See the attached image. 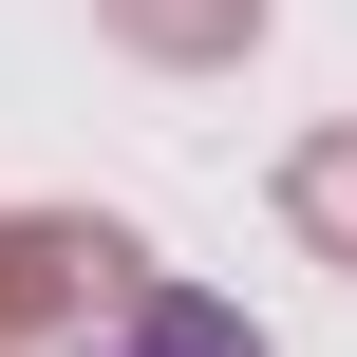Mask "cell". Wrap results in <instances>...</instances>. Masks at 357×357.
<instances>
[{"label":"cell","instance_id":"obj_1","mask_svg":"<svg viewBox=\"0 0 357 357\" xmlns=\"http://www.w3.org/2000/svg\"><path fill=\"white\" fill-rule=\"evenodd\" d=\"M113 282H132V245H113V226H0V339H19V320L113 301Z\"/></svg>","mask_w":357,"mask_h":357},{"label":"cell","instance_id":"obj_2","mask_svg":"<svg viewBox=\"0 0 357 357\" xmlns=\"http://www.w3.org/2000/svg\"><path fill=\"white\" fill-rule=\"evenodd\" d=\"M113 357H264V339H245L226 301H188V282H132V339Z\"/></svg>","mask_w":357,"mask_h":357},{"label":"cell","instance_id":"obj_3","mask_svg":"<svg viewBox=\"0 0 357 357\" xmlns=\"http://www.w3.org/2000/svg\"><path fill=\"white\" fill-rule=\"evenodd\" d=\"M113 19H132L151 56H245V19H264V0H113Z\"/></svg>","mask_w":357,"mask_h":357},{"label":"cell","instance_id":"obj_4","mask_svg":"<svg viewBox=\"0 0 357 357\" xmlns=\"http://www.w3.org/2000/svg\"><path fill=\"white\" fill-rule=\"evenodd\" d=\"M282 207H301V226H320V245H339V264H357V132H320V151L282 169Z\"/></svg>","mask_w":357,"mask_h":357}]
</instances>
